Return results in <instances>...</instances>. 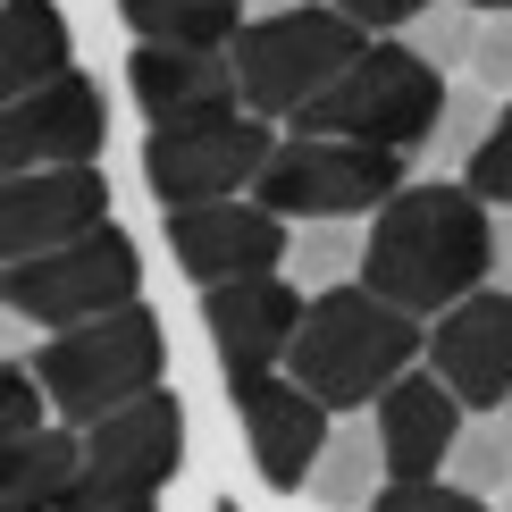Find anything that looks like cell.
Listing matches in <instances>:
<instances>
[{
    "label": "cell",
    "mask_w": 512,
    "mask_h": 512,
    "mask_svg": "<svg viewBox=\"0 0 512 512\" xmlns=\"http://www.w3.org/2000/svg\"><path fill=\"white\" fill-rule=\"evenodd\" d=\"M471 84H487V93L512 101V9H496L479 26V51H471Z\"/></svg>",
    "instance_id": "83f0119b"
},
{
    "label": "cell",
    "mask_w": 512,
    "mask_h": 512,
    "mask_svg": "<svg viewBox=\"0 0 512 512\" xmlns=\"http://www.w3.org/2000/svg\"><path fill=\"white\" fill-rule=\"evenodd\" d=\"M68 17L59 0H9V59H0V84L9 93H34V84L68 76Z\"/></svg>",
    "instance_id": "ffe728a7"
},
{
    "label": "cell",
    "mask_w": 512,
    "mask_h": 512,
    "mask_svg": "<svg viewBox=\"0 0 512 512\" xmlns=\"http://www.w3.org/2000/svg\"><path fill=\"white\" fill-rule=\"evenodd\" d=\"M361 252H370V227L353 219H303L286 244V277L303 294H328V286H353L361 277Z\"/></svg>",
    "instance_id": "7402d4cb"
},
{
    "label": "cell",
    "mask_w": 512,
    "mask_h": 512,
    "mask_svg": "<svg viewBox=\"0 0 512 512\" xmlns=\"http://www.w3.org/2000/svg\"><path fill=\"white\" fill-rule=\"evenodd\" d=\"M261 9H303V0H252V17H261Z\"/></svg>",
    "instance_id": "1f68e13d"
},
{
    "label": "cell",
    "mask_w": 512,
    "mask_h": 512,
    "mask_svg": "<svg viewBox=\"0 0 512 512\" xmlns=\"http://www.w3.org/2000/svg\"><path fill=\"white\" fill-rule=\"evenodd\" d=\"M370 420H378V445H387V479H445L471 403L445 387L437 370H403L395 387L370 403Z\"/></svg>",
    "instance_id": "e0dca14e"
},
{
    "label": "cell",
    "mask_w": 512,
    "mask_h": 512,
    "mask_svg": "<svg viewBox=\"0 0 512 512\" xmlns=\"http://www.w3.org/2000/svg\"><path fill=\"white\" fill-rule=\"evenodd\" d=\"M471 9H487V17H496V9H512V0H471Z\"/></svg>",
    "instance_id": "d6a6232c"
},
{
    "label": "cell",
    "mask_w": 512,
    "mask_h": 512,
    "mask_svg": "<svg viewBox=\"0 0 512 512\" xmlns=\"http://www.w3.org/2000/svg\"><path fill=\"white\" fill-rule=\"evenodd\" d=\"M487 277H496V202H479L462 177H412L370 210L361 286L403 303L412 319L454 311Z\"/></svg>",
    "instance_id": "6da1fadb"
},
{
    "label": "cell",
    "mask_w": 512,
    "mask_h": 512,
    "mask_svg": "<svg viewBox=\"0 0 512 512\" xmlns=\"http://www.w3.org/2000/svg\"><path fill=\"white\" fill-rule=\"evenodd\" d=\"M429 370L454 387L471 412H504L512 403V286L487 277L454 311L429 319Z\"/></svg>",
    "instance_id": "4fadbf2b"
},
{
    "label": "cell",
    "mask_w": 512,
    "mask_h": 512,
    "mask_svg": "<svg viewBox=\"0 0 512 512\" xmlns=\"http://www.w3.org/2000/svg\"><path fill=\"white\" fill-rule=\"evenodd\" d=\"M479 26H487V9H471V0H437V9H420L412 26H403V42H412L429 68H445V76H471Z\"/></svg>",
    "instance_id": "d4e9b609"
},
{
    "label": "cell",
    "mask_w": 512,
    "mask_h": 512,
    "mask_svg": "<svg viewBox=\"0 0 512 512\" xmlns=\"http://www.w3.org/2000/svg\"><path fill=\"white\" fill-rule=\"evenodd\" d=\"M462 185H471L479 202L512 210V101L496 110V126H487V135H479V152L462 160Z\"/></svg>",
    "instance_id": "484cf974"
},
{
    "label": "cell",
    "mask_w": 512,
    "mask_h": 512,
    "mask_svg": "<svg viewBox=\"0 0 512 512\" xmlns=\"http://www.w3.org/2000/svg\"><path fill=\"white\" fill-rule=\"evenodd\" d=\"M34 370H42V387H51L59 420H68V429H93L101 412L135 403L143 387H160V370H168L160 311L126 303V311L76 319V328H51V345H34Z\"/></svg>",
    "instance_id": "277c9868"
},
{
    "label": "cell",
    "mask_w": 512,
    "mask_h": 512,
    "mask_svg": "<svg viewBox=\"0 0 512 512\" xmlns=\"http://www.w3.org/2000/svg\"><path fill=\"white\" fill-rule=\"evenodd\" d=\"M126 84H135V101H143L152 126L244 110L236 51H219V42H135V51H126Z\"/></svg>",
    "instance_id": "2e32d148"
},
{
    "label": "cell",
    "mask_w": 512,
    "mask_h": 512,
    "mask_svg": "<svg viewBox=\"0 0 512 512\" xmlns=\"http://www.w3.org/2000/svg\"><path fill=\"white\" fill-rule=\"evenodd\" d=\"M185 462V403L168 387H143L135 403L101 412L84 429V471H76V504H110V496H160Z\"/></svg>",
    "instance_id": "9c48e42d"
},
{
    "label": "cell",
    "mask_w": 512,
    "mask_h": 512,
    "mask_svg": "<svg viewBox=\"0 0 512 512\" xmlns=\"http://www.w3.org/2000/svg\"><path fill=\"white\" fill-rule=\"evenodd\" d=\"M219 512H236V504H219Z\"/></svg>",
    "instance_id": "e575fe53"
},
{
    "label": "cell",
    "mask_w": 512,
    "mask_h": 512,
    "mask_svg": "<svg viewBox=\"0 0 512 512\" xmlns=\"http://www.w3.org/2000/svg\"><path fill=\"white\" fill-rule=\"evenodd\" d=\"M370 512H487V496H471L462 479H387Z\"/></svg>",
    "instance_id": "4316f807"
},
{
    "label": "cell",
    "mask_w": 512,
    "mask_h": 512,
    "mask_svg": "<svg viewBox=\"0 0 512 512\" xmlns=\"http://www.w3.org/2000/svg\"><path fill=\"white\" fill-rule=\"evenodd\" d=\"M378 487H387V445H378V420H370V412H336V429H328V445H319L303 496H311L319 512H370Z\"/></svg>",
    "instance_id": "ac0fdd59"
},
{
    "label": "cell",
    "mask_w": 512,
    "mask_h": 512,
    "mask_svg": "<svg viewBox=\"0 0 512 512\" xmlns=\"http://www.w3.org/2000/svg\"><path fill=\"white\" fill-rule=\"evenodd\" d=\"M496 286H512V210H496Z\"/></svg>",
    "instance_id": "f546056e"
},
{
    "label": "cell",
    "mask_w": 512,
    "mask_h": 512,
    "mask_svg": "<svg viewBox=\"0 0 512 512\" xmlns=\"http://www.w3.org/2000/svg\"><path fill=\"white\" fill-rule=\"evenodd\" d=\"M445 479H462L471 496H504V487H512V412H471V420H462Z\"/></svg>",
    "instance_id": "603a6c76"
},
{
    "label": "cell",
    "mask_w": 512,
    "mask_h": 512,
    "mask_svg": "<svg viewBox=\"0 0 512 512\" xmlns=\"http://www.w3.org/2000/svg\"><path fill=\"white\" fill-rule=\"evenodd\" d=\"M311 294L294 286L286 269H261V277H236V286H202V319H210V345H219L227 378H261L286 361L294 328H303Z\"/></svg>",
    "instance_id": "5bb4252c"
},
{
    "label": "cell",
    "mask_w": 512,
    "mask_h": 512,
    "mask_svg": "<svg viewBox=\"0 0 512 512\" xmlns=\"http://www.w3.org/2000/svg\"><path fill=\"white\" fill-rule=\"evenodd\" d=\"M445 68H429V59L412 51L403 34H370L361 42V59L345 76L328 84L319 101H303L294 110V126L303 135H353V143H387V152H429L437 135V110H445Z\"/></svg>",
    "instance_id": "3957f363"
},
{
    "label": "cell",
    "mask_w": 512,
    "mask_h": 512,
    "mask_svg": "<svg viewBox=\"0 0 512 512\" xmlns=\"http://www.w3.org/2000/svg\"><path fill=\"white\" fill-rule=\"evenodd\" d=\"M496 512H512V487H504V496H496Z\"/></svg>",
    "instance_id": "836d02e7"
},
{
    "label": "cell",
    "mask_w": 512,
    "mask_h": 512,
    "mask_svg": "<svg viewBox=\"0 0 512 512\" xmlns=\"http://www.w3.org/2000/svg\"><path fill=\"white\" fill-rule=\"evenodd\" d=\"M76 512H160V496H110V504H76Z\"/></svg>",
    "instance_id": "4dcf8cb0"
},
{
    "label": "cell",
    "mask_w": 512,
    "mask_h": 512,
    "mask_svg": "<svg viewBox=\"0 0 512 512\" xmlns=\"http://www.w3.org/2000/svg\"><path fill=\"white\" fill-rule=\"evenodd\" d=\"M110 219V185H101L93 160L68 168H17L0 185V261H34V252H59L76 236Z\"/></svg>",
    "instance_id": "7c38bea8"
},
{
    "label": "cell",
    "mask_w": 512,
    "mask_h": 512,
    "mask_svg": "<svg viewBox=\"0 0 512 512\" xmlns=\"http://www.w3.org/2000/svg\"><path fill=\"white\" fill-rule=\"evenodd\" d=\"M227 387H236V420H244V445H252V471H261L269 487H303L319 445H328V429H336V412L303 387V378H277V370L227 378Z\"/></svg>",
    "instance_id": "9a60e30c"
},
{
    "label": "cell",
    "mask_w": 512,
    "mask_h": 512,
    "mask_svg": "<svg viewBox=\"0 0 512 512\" xmlns=\"http://www.w3.org/2000/svg\"><path fill=\"white\" fill-rule=\"evenodd\" d=\"M76 471H84V429H68V420L9 445V512H68Z\"/></svg>",
    "instance_id": "d6986e66"
},
{
    "label": "cell",
    "mask_w": 512,
    "mask_h": 512,
    "mask_svg": "<svg viewBox=\"0 0 512 512\" xmlns=\"http://www.w3.org/2000/svg\"><path fill=\"white\" fill-rule=\"evenodd\" d=\"M412 361H429V319H412L403 303L353 277V286L311 294L303 328L286 345V378H303L328 412H370Z\"/></svg>",
    "instance_id": "7a4b0ae2"
},
{
    "label": "cell",
    "mask_w": 512,
    "mask_h": 512,
    "mask_svg": "<svg viewBox=\"0 0 512 512\" xmlns=\"http://www.w3.org/2000/svg\"><path fill=\"white\" fill-rule=\"evenodd\" d=\"M294 219H277L261 194H227V202H194V210H168V252L194 286H236V277L286 269Z\"/></svg>",
    "instance_id": "30bf717a"
},
{
    "label": "cell",
    "mask_w": 512,
    "mask_h": 512,
    "mask_svg": "<svg viewBox=\"0 0 512 512\" xmlns=\"http://www.w3.org/2000/svg\"><path fill=\"white\" fill-rule=\"evenodd\" d=\"M403 168L412 152H387V143H353V135H303L294 126L286 143L269 152V168L252 177V194H261L277 219H370L387 194H403Z\"/></svg>",
    "instance_id": "8992f818"
},
{
    "label": "cell",
    "mask_w": 512,
    "mask_h": 512,
    "mask_svg": "<svg viewBox=\"0 0 512 512\" xmlns=\"http://www.w3.org/2000/svg\"><path fill=\"white\" fill-rule=\"evenodd\" d=\"M336 9H345L353 26H370V34H403L420 9H437V0H336Z\"/></svg>",
    "instance_id": "f1b7e54d"
},
{
    "label": "cell",
    "mask_w": 512,
    "mask_h": 512,
    "mask_svg": "<svg viewBox=\"0 0 512 512\" xmlns=\"http://www.w3.org/2000/svg\"><path fill=\"white\" fill-rule=\"evenodd\" d=\"M496 110H504V93H487V84H454L445 93V110H437V135H429V152H420V168H454L462 177V160L479 152V135L496 126Z\"/></svg>",
    "instance_id": "cb8c5ba5"
},
{
    "label": "cell",
    "mask_w": 512,
    "mask_h": 512,
    "mask_svg": "<svg viewBox=\"0 0 512 512\" xmlns=\"http://www.w3.org/2000/svg\"><path fill=\"white\" fill-rule=\"evenodd\" d=\"M0 303L34 328H76V319H101V311H126L143 303V261H135V236L101 219L93 236L59 244V252H34V261H0Z\"/></svg>",
    "instance_id": "52a82bcc"
},
{
    "label": "cell",
    "mask_w": 512,
    "mask_h": 512,
    "mask_svg": "<svg viewBox=\"0 0 512 512\" xmlns=\"http://www.w3.org/2000/svg\"><path fill=\"white\" fill-rule=\"evenodd\" d=\"M504 412H512V403H504Z\"/></svg>",
    "instance_id": "d590c367"
},
{
    "label": "cell",
    "mask_w": 512,
    "mask_h": 512,
    "mask_svg": "<svg viewBox=\"0 0 512 512\" xmlns=\"http://www.w3.org/2000/svg\"><path fill=\"white\" fill-rule=\"evenodd\" d=\"M277 135L261 110H219V118H185V126H152L143 143V177L168 210H194V202H227L252 194V177L269 168Z\"/></svg>",
    "instance_id": "ba28073f"
},
{
    "label": "cell",
    "mask_w": 512,
    "mask_h": 512,
    "mask_svg": "<svg viewBox=\"0 0 512 512\" xmlns=\"http://www.w3.org/2000/svg\"><path fill=\"white\" fill-rule=\"evenodd\" d=\"M118 17L135 26V42H236L252 0H118Z\"/></svg>",
    "instance_id": "44dd1931"
},
{
    "label": "cell",
    "mask_w": 512,
    "mask_h": 512,
    "mask_svg": "<svg viewBox=\"0 0 512 512\" xmlns=\"http://www.w3.org/2000/svg\"><path fill=\"white\" fill-rule=\"evenodd\" d=\"M361 42H370V26H353L336 0H303V9L244 17V34L227 42V51H236V76H244V110L294 118L303 101H319L361 59Z\"/></svg>",
    "instance_id": "5b68a950"
},
{
    "label": "cell",
    "mask_w": 512,
    "mask_h": 512,
    "mask_svg": "<svg viewBox=\"0 0 512 512\" xmlns=\"http://www.w3.org/2000/svg\"><path fill=\"white\" fill-rule=\"evenodd\" d=\"M101 135H110V101L84 68H68V76L34 84V93H9V110H0V177L93 160Z\"/></svg>",
    "instance_id": "8fae6325"
}]
</instances>
